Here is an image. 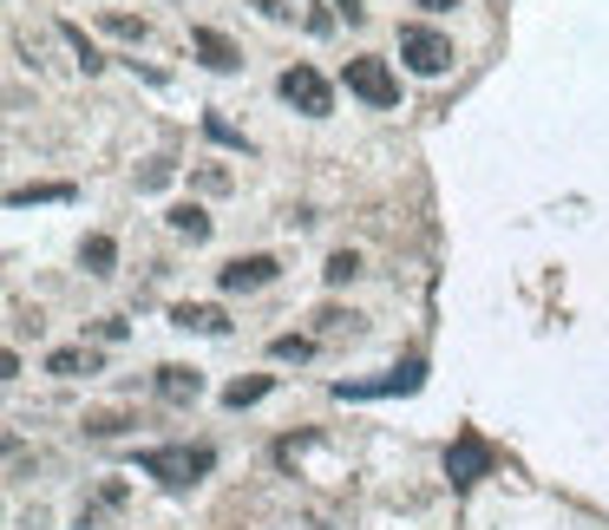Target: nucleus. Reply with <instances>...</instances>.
I'll use <instances>...</instances> for the list:
<instances>
[{"label": "nucleus", "instance_id": "8", "mask_svg": "<svg viewBox=\"0 0 609 530\" xmlns=\"http://www.w3.org/2000/svg\"><path fill=\"white\" fill-rule=\"evenodd\" d=\"M151 387H157V400H164V407H197V400H203V374H197V367H177V361H171V367H157V380H151Z\"/></svg>", "mask_w": 609, "mask_h": 530}, {"label": "nucleus", "instance_id": "21", "mask_svg": "<svg viewBox=\"0 0 609 530\" xmlns=\"http://www.w3.org/2000/svg\"><path fill=\"white\" fill-rule=\"evenodd\" d=\"M105 33H118V39H144V20H131V13H105Z\"/></svg>", "mask_w": 609, "mask_h": 530}, {"label": "nucleus", "instance_id": "26", "mask_svg": "<svg viewBox=\"0 0 609 530\" xmlns=\"http://www.w3.org/2000/svg\"><path fill=\"white\" fill-rule=\"evenodd\" d=\"M256 7H262L269 20H289V13H295V7H282V0H256Z\"/></svg>", "mask_w": 609, "mask_h": 530}, {"label": "nucleus", "instance_id": "7", "mask_svg": "<svg viewBox=\"0 0 609 530\" xmlns=\"http://www.w3.org/2000/svg\"><path fill=\"white\" fill-rule=\"evenodd\" d=\"M276 275H282L276 256H230V262L216 269V288H223V295H256V288H269Z\"/></svg>", "mask_w": 609, "mask_h": 530}, {"label": "nucleus", "instance_id": "24", "mask_svg": "<svg viewBox=\"0 0 609 530\" xmlns=\"http://www.w3.org/2000/svg\"><path fill=\"white\" fill-rule=\"evenodd\" d=\"M197 190H230V170H216V164H210V170H197Z\"/></svg>", "mask_w": 609, "mask_h": 530}, {"label": "nucleus", "instance_id": "23", "mask_svg": "<svg viewBox=\"0 0 609 530\" xmlns=\"http://www.w3.org/2000/svg\"><path fill=\"white\" fill-rule=\"evenodd\" d=\"M164 177H171V164H144V170H138V190H157Z\"/></svg>", "mask_w": 609, "mask_h": 530}, {"label": "nucleus", "instance_id": "22", "mask_svg": "<svg viewBox=\"0 0 609 530\" xmlns=\"http://www.w3.org/2000/svg\"><path fill=\"white\" fill-rule=\"evenodd\" d=\"M203 125H210V138H216V144H236V151H249V138H243V131H230L223 118H203Z\"/></svg>", "mask_w": 609, "mask_h": 530}, {"label": "nucleus", "instance_id": "12", "mask_svg": "<svg viewBox=\"0 0 609 530\" xmlns=\"http://www.w3.org/2000/svg\"><path fill=\"white\" fill-rule=\"evenodd\" d=\"M79 269H85V275H112V269H118V243H112V236H85V243H79Z\"/></svg>", "mask_w": 609, "mask_h": 530}, {"label": "nucleus", "instance_id": "18", "mask_svg": "<svg viewBox=\"0 0 609 530\" xmlns=\"http://www.w3.org/2000/svg\"><path fill=\"white\" fill-rule=\"evenodd\" d=\"M315 321H321V334H361V315L354 308H321Z\"/></svg>", "mask_w": 609, "mask_h": 530}, {"label": "nucleus", "instance_id": "16", "mask_svg": "<svg viewBox=\"0 0 609 530\" xmlns=\"http://www.w3.org/2000/svg\"><path fill=\"white\" fill-rule=\"evenodd\" d=\"M269 361H315V341L308 334H276L269 341Z\"/></svg>", "mask_w": 609, "mask_h": 530}, {"label": "nucleus", "instance_id": "25", "mask_svg": "<svg viewBox=\"0 0 609 530\" xmlns=\"http://www.w3.org/2000/svg\"><path fill=\"white\" fill-rule=\"evenodd\" d=\"M335 13H341L348 26H361V20H367V7H361V0H335Z\"/></svg>", "mask_w": 609, "mask_h": 530}, {"label": "nucleus", "instance_id": "1", "mask_svg": "<svg viewBox=\"0 0 609 530\" xmlns=\"http://www.w3.org/2000/svg\"><path fill=\"white\" fill-rule=\"evenodd\" d=\"M131 466H138L144 479H157L164 492H197V485L210 479L216 452H210V446H144Z\"/></svg>", "mask_w": 609, "mask_h": 530}, {"label": "nucleus", "instance_id": "3", "mask_svg": "<svg viewBox=\"0 0 609 530\" xmlns=\"http://www.w3.org/2000/svg\"><path fill=\"white\" fill-rule=\"evenodd\" d=\"M492 466H499V452L485 446V433H479V426H459V439H453V452H446V479H453V492H472Z\"/></svg>", "mask_w": 609, "mask_h": 530}, {"label": "nucleus", "instance_id": "2", "mask_svg": "<svg viewBox=\"0 0 609 530\" xmlns=\"http://www.w3.org/2000/svg\"><path fill=\"white\" fill-rule=\"evenodd\" d=\"M400 59H407L413 72L440 79V72H453V39H446L440 26H420V20H407V26H400Z\"/></svg>", "mask_w": 609, "mask_h": 530}, {"label": "nucleus", "instance_id": "10", "mask_svg": "<svg viewBox=\"0 0 609 530\" xmlns=\"http://www.w3.org/2000/svg\"><path fill=\"white\" fill-rule=\"evenodd\" d=\"M171 321H177V328H197V334H230V315L210 308V302H177Z\"/></svg>", "mask_w": 609, "mask_h": 530}, {"label": "nucleus", "instance_id": "19", "mask_svg": "<svg viewBox=\"0 0 609 530\" xmlns=\"http://www.w3.org/2000/svg\"><path fill=\"white\" fill-rule=\"evenodd\" d=\"M125 426H138V420H131V413H92V420H85V433H92V439H118Z\"/></svg>", "mask_w": 609, "mask_h": 530}, {"label": "nucleus", "instance_id": "6", "mask_svg": "<svg viewBox=\"0 0 609 530\" xmlns=\"http://www.w3.org/2000/svg\"><path fill=\"white\" fill-rule=\"evenodd\" d=\"M420 380H426V361L413 354V361H400L387 380H341V387H335V400H387V393H420Z\"/></svg>", "mask_w": 609, "mask_h": 530}, {"label": "nucleus", "instance_id": "17", "mask_svg": "<svg viewBox=\"0 0 609 530\" xmlns=\"http://www.w3.org/2000/svg\"><path fill=\"white\" fill-rule=\"evenodd\" d=\"M321 275H328V282H335V288H348V282H354V275H361V256H354V249H335V256H328V269H321Z\"/></svg>", "mask_w": 609, "mask_h": 530}, {"label": "nucleus", "instance_id": "20", "mask_svg": "<svg viewBox=\"0 0 609 530\" xmlns=\"http://www.w3.org/2000/svg\"><path fill=\"white\" fill-rule=\"evenodd\" d=\"M59 33L72 39V52H79V66H85V72H98V66H105V59H98V46H92V39H85L79 26H59Z\"/></svg>", "mask_w": 609, "mask_h": 530}, {"label": "nucleus", "instance_id": "15", "mask_svg": "<svg viewBox=\"0 0 609 530\" xmlns=\"http://www.w3.org/2000/svg\"><path fill=\"white\" fill-rule=\"evenodd\" d=\"M66 197H72V184H33V190H13L7 203L26 210V203H66Z\"/></svg>", "mask_w": 609, "mask_h": 530}, {"label": "nucleus", "instance_id": "14", "mask_svg": "<svg viewBox=\"0 0 609 530\" xmlns=\"http://www.w3.org/2000/svg\"><path fill=\"white\" fill-rule=\"evenodd\" d=\"M171 229L190 236V243H203V236H210V216H203L197 203H171Z\"/></svg>", "mask_w": 609, "mask_h": 530}, {"label": "nucleus", "instance_id": "27", "mask_svg": "<svg viewBox=\"0 0 609 530\" xmlns=\"http://www.w3.org/2000/svg\"><path fill=\"white\" fill-rule=\"evenodd\" d=\"M413 7H426V13H453L459 0H413Z\"/></svg>", "mask_w": 609, "mask_h": 530}, {"label": "nucleus", "instance_id": "4", "mask_svg": "<svg viewBox=\"0 0 609 530\" xmlns=\"http://www.w3.org/2000/svg\"><path fill=\"white\" fill-rule=\"evenodd\" d=\"M348 92L354 98H367V105H400V79H394V66L387 59H374V52H361V59H348Z\"/></svg>", "mask_w": 609, "mask_h": 530}, {"label": "nucleus", "instance_id": "11", "mask_svg": "<svg viewBox=\"0 0 609 530\" xmlns=\"http://www.w3.org/2000/svg\"><path fill=\"white\" fill-rule=\"evenodd\" d=\"M46 374H59V380L98 374V354H92V348H52V354H46Z\"/></svg>", "mask_w": 609, "mask_h": 530}, {"label": "nucleus", "instance_id": "9", "mask_svg": "<svg viewBox=\"0 0 609 530\" xmlns=\"http://www.w3.org/2000/svg\"><path fill=\"white\" fill-rule=\"evenodd\" d=\"M190 46H197V59H203L210 72H236V66H243L236 39H230V33H216V26H190Z\"/></svg>", "mask_w": 609, "mask_h": 530}, {"label": "nucleus", "instance_id": "13", "mask_svg": "<svg viewBox=\"0 0 609 530\" xmlns=\"http://www.w3.org/2000/svg\"><path fill=\"white\" fill-rule=\"evenodd\" d=\"M269 387H276L269 374H249V380H230V387H223V407H236V413H243V407H256V400H269Z\"/></svg>", "mask_w": 609, "mask_h": 530}, {"label": "nucleus", "instance_id": "5", "mask_svg": "<svg viewBox=\"0 0 609 530\" xmlns=\"http://www.w3.org/2000/svg\"><path fill=\"white\" fill-rule=\"evenodd\" d=\"M276 92H282L302 118H328V111H335V92H328V79H321L315 66H289V72L276 79Z\"/></svg>", "mask_w": 609, "mask_h": 530}]
</instances>
